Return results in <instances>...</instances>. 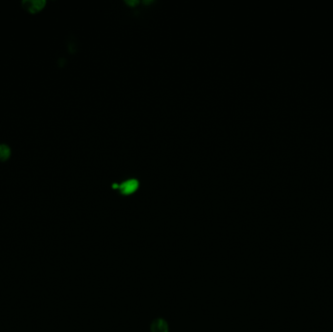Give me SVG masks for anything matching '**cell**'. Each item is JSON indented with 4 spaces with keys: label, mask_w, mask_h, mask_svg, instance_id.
Masks as SVG:
<instances>
[{
    "label": "cell",
    "mask_w": 333,
    "mask_h": 332,
    "mask_svg": "<svg viewBox=\"0 0 333 332\" xmlns=\"http://www.w3.org/2000/svg\"><path fill=\"white\" fill-rule=\"evenodd\" d=\"M44 0H34L31 2V8L32 9H35V10H38V9H41L43 6L45 5Z\"/></svg>",
    "instance_id": "obj_3"
},
{
    "label": "cell",
    "mask_w": 333,
    "mask_h": 332,
    "mask_svg": "<svg viewBox=\"0 0 333 332\" xmlns=\"http://www.w3.org/2000/svg\"><path fill=\"white\" fill-rule=\"evenodd\" d=\"M11 154V148L6 143H0V159L6 160Z\"/></svg>",
    "instance_id": "obj_1"
},
{
    "label": "cell",
    "mask_w": 333,
    "mask_h": 332,
    "mask_svg": "<svg viewBox=\"0 0 333 332\" xmlns=\"http://www.w3.org/2000/svg\"><path fill=\"white\" fill-rule=\"evenodd\" d=\"M136 187V183L134 181H129L123 185H121V188L123 189L124 192L126 193H130L132 190Z\"/></svg>",
    "instance_id": "obj_2"
}]
</instances>
